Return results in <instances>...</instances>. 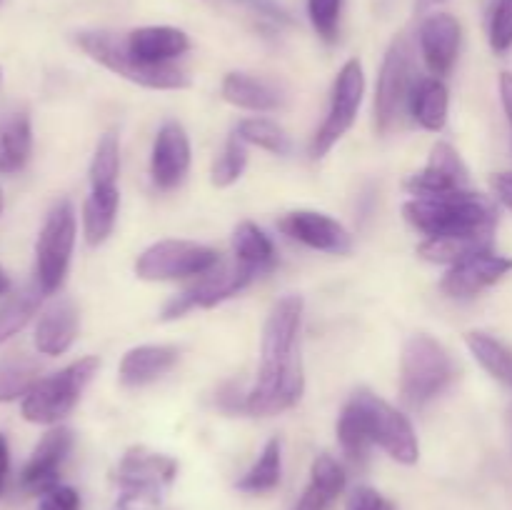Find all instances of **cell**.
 <instances>
[{
	"mask_svg": "<svg viewBox=\"0 0 512 510\" xmlns=\"http://www.w3.org/2000/svg\"><path fill=\"white\" fill-rule=\"evenodd\" d=\"M348 510H395V505L388 498L368 485H358L348 498Z\"/></svg>",
	"mask_w": 512,
	"mask_h": 510,
	"instance_id": "41",
	"label": "cell"
},
{
	"mask_svg": "<svg viewBox=\"0 0 512 510\" xmlns=\"http://www.w3.org/2000/svg\"><path fill=\"white\" fill-rule=\"evenodd\" d=\"M98 368L100 360L95 355H88L48 378H40L20 403L23 418L38 425H53L63 420L78 405L85 385L93 380Z\"/></svg>",
	"mask_w": 512,
	"mask_h": 510,
	"instance_id": "5",
	"label": "cell"
},
{
	"mask_svg": "<svg viewBox=\"0 0 512 510\" xmlns=\"http://www.w3.org/2000/svg\"><path fill=\"white\" fill-rule=\"evenodd\" d=\"M80 318L73 300L60 298L40 315L35 328V348L43 355H63L78 338Z\"/></svg>",
	"mask_w": 512,
	"mask_h": 510,
	"instance_id": "21",
	"label": "cell"
},
{
	"mask_svg": "<svg viewBox=\"0 0 512 510\" xmlns=\"http://www.w3.org/2000/svg\"><path fill=\"white\" fill-rule=\"evenodd\" d=\"M0 3H3V0H0Z\"/></svg>",
	"mask_w": 512,
	"mask_h": 510,
	"instance_id": "50",
	"label": "cell"
},
{
	"mask_svg": "<svg viewBox=\"0 0 512 510\" xmlns=\"http://www.w3.org/2000/svg\"><path fill=\"white\" fill-rule=\"evenodd\" d=\"M490 45L495 53L512 48V0H498L490 15Z\"/></svg>",
	"mask_w": 512,
	"mask_h": 510,
	"instance_id": "39",
	"label": "cell"
},
{
	"mask_svg": "<svg viewBox=\"0 0 512 510\" xmlns=\"http://www.w3.org/2000/svg\"><path fill=\"white\" fill-rule=\"evenodd\" d=\"M500 100H503L505 115H508L510 128H512V75L510 73L500 75Z\"/></svg>",
	"mask_w": 512,
	"mask_h": 510,
	"instance_id": "44",
	"label": "cell"
},
{
	"mask_svg": "<svg viewBox=\"0 0 512 510\" xmlns=\"http://www.w3.org/2000/svg\"><path fill=\"white\" fill-rule=\"evenodd\" d=\"M470 173L458 150L450 143L440 140L430 150V160L423 170L405 180V190L415 198H430V195H448L458 190H468Z\"/></svg>",
	"mask_w": 512,
	"mask_h": 510,
	"instance_id": "14",
	"label": "cell"
},
{
	"mask_svg": "<svg viewBox=\"0 0 512 510\" xmlns=\"http://www.w3.org/2000/svg\"><path fill=\"white\" fill-rule=\"evenodd\" d=\"M300 320H303V298L300 295H285L270 310L263 328V343H260V355L263 373L285 368V365L300 360L298 353V333Z\"/></svg>",
	"mask_w": 512,
	"mask_h": 510,
	"instance_id": "12",
	"label": "cell"
},
{
	"mask_svg": "<svg viewBox=\"0 0 512 510\" xmlns=\"http://www.w3.org/2000/svg\"><path fill=\"white\" fill-rule=\"evenodd\" d=\"M33 150V125L28 110H13L0 118V173L13 175L25 168Z\"/></svg>",
	"mask_w": 512,
	"mask_h": 510,
	"instance_id": "26",
	"label": "cell"
},
{
	"mask_svg": "<svg viewBox=\"0 0 512 510\" xmlns=\"http://www.w3.org/2000/svg\"><path fill=\"white\" fill-rule=\"evenodd\" d=\"M120 175V140L115 133H105L98 140L90 163V188H110L118 185Z\"/></svg>",
	"mask_w": 512,
	"mask_h": 510,
	"instance_id": "37",
	"label": "cell"
},
{
	"mask_svg": "<svg viewBox=\"0 0 512 510\" xmlns=\"http://www.w3.org/2000/svg\"><path fill=\"white\" fill-rule=\"evenodd\" d=\"M510 270L512 258L493 253V250H485V253L473 255V258L463 260V263L450 265V270L440 280V290L455 300L475 298L485 288L503 280Z\"/></svg>",
	"mask_w": 512,
	"mask_h": 510,
	"instance_id": "17",
	"label": "cell"
},
{
	"mask_svg": "<svg viewBox=\"0 0 512 510\" xmlns=\"http://www.w3.org/2000/svg\"><path fill=\"white\" fill-rule=\"evenodd\" d=\"M8 288H10V283H8V275L3 273V268H0V295L3 293H8Z\"/></svg>",
	"mask_w": 512,
	"mask_h": 510,
	"instance_id": "46",
	"label": "cell"
},
{
	"mask_svg": "<svg viewBox=\"0 0 512 510\" xmlns=\"http://www.w3.org/2000/svg\"><path fill=\"white\" fill-rule=\"evenodd\" d=\"M365 95V73L358 58L348 60L340 68L338 78L333 83V93H330V108L325 115L323 125L318 133L310 140V158L320 160L330 153L335 143L353 128L355 118H358L360 103Z\"/></svg>",
	"mask_w": 512,
	"mask_h": 510,
	"instance_id": "9",
	"label": "cell"
},
{
	"mask_svg": "<svg viewBox=\"0 0 512 510\" xmlns=\"http://www.w3.org/2000/svg\"><path fill=\"white\" fill-rule=\"evenodd\" d=\"M280 478H283V443H280L278 438H270L268 443H265L260 458L253 463V468H250L235 485H238V490H243V493L263 495L278 488Z\"/></svg>",
	"mask_w": 512,
	"mask_h": 510,
	"instance_id": "31",
	"label": "cell"
},
{
	"mask_svg": "<svg viewBox=\"0 0 512 510\" xmlns=\"http://www.w3.org/2000/svg\"><path fill=\"white\" fill-rule=\"evenodd\" d=\"M495 228L483 230H465V233H450V235H435L420 243L418 253L425 260L438 265H455L463 260L473 258V255L485 253L493 245Z\"/></svg>",
	"mask_w": 512,
	"mask_h": 510,
	"instance_id": "24",
	"label": "cell"
},
{
	"mask_svg": "<svg viewBox=\"0 0 512 510\" xmlns=\"http://www.w3.org/2000/svg\"><path fill=\"white\" fill-rule=\"evenodd\" d=\"M75 210L68 200L53 205L40 228L38 243H35V280L45 295L55 293L63 285L70 268V255L75 248Z\"/></svg>",
	"mask_w": 512,
	"mask_h": 510,
	"instance_id": "7",
	"label": "cell"
},
{
	"mask_svg": "<svg viewBox=\"0 0 512 510\" xmlns=\"http://www.w3.org/2000/svg\"><path fill=\"white\" fill-rule=\"evenodd\" d=\"M245 165H248V143L233 130V135L225 143L223 153L215 158L213 170H210V183L215 188H228V185L238 183Z\"/></svg>",
	"mask_w": 512,
	"mask_h": 510,
	"instance_id": "36",
	"label": "cell"
},
{
	"mask_svg": "<svg viewBox=\"0 0 512 510\" xmlns=\"http://www.w3.org/2000/svg\"><path fill=\"white\" fill-rule=\"evenodd\" d=\"M338 440L343 453L348 455L353 463H365L368 458V450L373 448V440H370L368 420H365L363 408L355 398H350L345 403L343 413L338 418Z\"/></svg>",
	"mask_w": 512,
	"mask_h": 510,
	"instance_id": "33",
	"label": "cell"
},
{
	"mask_svg": "<svg viewBox=\"0 0 512 510\" xmlns=\"http://www.w3.org/2000/svg\"><path fill=\"white\" fill-rule=\"evenodd\" d=\"M130 55L148 65H173L175 58L188 53L190 38L170 25H145L125 35Z\"/></svg>",
	"mask_w": 512,
	"mask_h": 510,
	"instance_id": "20",
	"label": "cell"
},
{
	"mask_svg": "<svg viewBox=\"0 0 512 510\" xmlns=\"http://www.w3.org/2000/svg\"><path fill=\"white\" fill-rule=\"evenodd\" d=\"M220 93L230 105L253 113H273L285 105V95L270 80L255 78L248 73H228L220 85Z\"/></svg>",
	"mask_w": 512,
	"mask_h": 510,
	"instance_id": "22",
	"label": "cell"
},
{
	"mask_svg": "<svg viewBox=\"0 0 512 510\" xmlns=\"http://www.w3.org/2000/svg\"><path fill=\"white\" fill-rule=\"evenodd\" d=\"M38 510H80V495L70 485H55L45 495H40Z\"/></svg>",
	"mask_w": 512,
	"mask_h": 510,
	"instance_id": "40",
	"label": "cell"
},
{
	"mask_svg": "<svg viewBox=\"0 0 512 510\" xmlns=\"http://www.w3.org/2000/svg\"><path fill=\"white\" fill-rule=\"evenodd\" d=\"M235 133L245 140L248 145H258V148L268 150L273 155H290L293 143H290L288 133L280 128L278 123L268 118H245L240 120Z\"/></svg>",
	"mask_w": 512,
	"mask_h": 510,
	"instance_id": "35",
	"label": "cell"
},
{
	"mask_svg": "<svg viewBox=\"0 0 512 510\" xmlns=\"http://www.w3.org/2000/svg\"><path fill=\"white\" fill-rule=\"evenodd\" d=\"M420 53L425 65L435 78H445L458 60L460 43H463V28L460 20L450 13H433L420 25Z\"/></svg>",
	"mask_w": 512,
	"mask_h": 510,
	"instance_id": "19",
	"label": "cell"
},
{
	"mask_svg": "<svg viewBox=\"0 0 512 510\" xmlns=\"http://www.w3.org/2000/svg\"><path fill=\"white\" fill-rule=\"evenodd\" d=\"M448 108H450V93L440 78H420L415 85L413 100H410V115L415 123L425 130L445 128L448 123Z\"/></svg>",
	"mask_w": 512,
	"mask_h": 510,
	"instance_id": "28",
	"label": "cell"
},
{
	"mask_svg": "<svg viewBox=\"0 0 512 510\" xmlns=\"http://www.w3.org/2000/svg\"><path fill=\"white\" fill-rule=\"evenodd\" d=\"M218 268V253L193 240H160L145 248L135 260V275L148 283L183 280Z\"/></svg>",
	"mask_w": 512,
	"mask_h": 510,
	"instance_id": "8",
	"label": "cell"
},
{
	"mask_svg": "<svg viewBox=\"0 0 512 510\" xmlns=\"http://www.w3.org/2000/svg\"><path fill=\"white\" fill-rule=\"evenodd\" d=\"M403 215L415 230L425 233L428 238L495 228L498 223V210H495L493 200L483 193H473V190L413 198L403 205Z\"/></svg>",
	"mask_w": 512,
	"mask_h": 510,
	"instance_id": "1",
	"label": "cell"
},
{
	"mask_svg": "<svg viewBox=\"0 0 512 510\" xmlns=\"http://www.w3.org/2000/svg\"><path fill=\"white\" fill-rule=\"evenodd\" d=\"M233 253L238 263L250 265V268H255L258 273L273 268L275 258H278L270 235H265V230H260L258 225L250 223V220H245V223H240L238 228L233 230Z\"/></svg>",
	"mask_w": 512,
	"mask_h": 510,
	"instance_id": "29",
	"label": "cell"
},
{
	"mask_svg": "<svg viewBox=\"0 0 512 510\" xmlns=\"http://www.w3.org/2000/svg\"><path fill=\"white\" fill-rule=\"evenodd\" d=\"M75 45L90 60L108 68L110 73L120 75L135 85H143V88L183 90L190 85L188 75L175 65H148L135 60L125 45V35L110 33V30H80V33H75Z\"/></svg>",
	"mask_w": 512,
	"mask_h": 510,
	"instance_id": "2",
	"label": "cell"
},
{
	"mask_svg": "<svg viewBox=\"0 0 512 510\" xmlns=\"http://www.w3.org/2000/svg\"><path fill=\"white\" fill-rule=\"evenodd\" d=\"M305 393L303 360H295L288 368L275 373H258L253 388L245 395V413L255 418H270L298 405Z\"/></svg>",
	"mask_w": 512,
	"mask_h": 510,
	"instance_id": "13",
	"label": "cell"
},
{
	"mask_svg": "<svg viewBox=\"0 0 512 510\" xmlns=\"http://www.w3.org/2000/svg\"><path fill=\"white\" fill-rule=\"evenodd\" d=\"M453 375V358L438 340L425 333L408 338L400 358V398L408 408H423L438 398Z\"/></svg>",
	"mask_w": 512,
	"mask_h": 510,
	"instance_id": "3",
	"label": "cell"
},
{
	"mask_svg": "<svg viewBox=\"0 0 512 510\" xmlns=\"http://www.w3.org/2000/svg\"><path fill=\"white\" fill-rule=\"evenodd\" d=\"M40 365L33 358L15 355L0 363V403L25 398L35 383H38Z\"/></svg>",
	"mask_w": 512,
	"mask_h": 510,
	"instance_id": "34",
	"label": "cell"
},
{
	"mask_svg": "<svg viewBox=\"0 0 512 510\" xmlns=\"http://www.w3.org/2000/svg\"><path fill=\"white\" fill-rule=\"evenodd\" d=\"M493 190L500 203L512 210V173H498L493 178Z\"/></svg>",
	"mask_w": 512,
	"mask_h": 510,
	"instance_id": "43",
	"label": "cell"
},
{
	"mask_svg": "<svg viewBox=\"0 0 512 510\" xmlns=\"http://www.w3.org/2000/svg\"><path fill=\"white\" fill-rule=\"evenodd\" d=\"M280 233L290 240L308 245L313 250H323L330 255H348L353 250V238L348 228L330 215L318 210H293L278 220Z\"/></svg>",
	"mask_w": 512,
	"mask_h": 510,
	"instance_id": "15",
	"label": "cell"
},
{
	"mask_svg": "<svg viewBox=\"0 0 512 510\" xmlns=\"http://www.w3.org/2000/svg\"><path fill=\"white\" fill-rule=\"evenodd\" d=\"M243 5H248L250 10H255L258 15H263V18L273 20V23H283V25H290L293 23V18H290V13L285 8H280L278 3H273V0H240Z\"/></svg>",
	"mask_w": 512,
	"mask_h": 510,
	"instance_id": "42",
	"label": "cell"
},
{
	"mask_svg": "<svg viewBox=\"0 0 512 510\" xmlns=\"http://www.w3.org/2000/svg\"><path fill=\"white\" fill-rule=\"evenodd\" d=\"M70 450H73V433L68 428L48 430L20 475V485L25 493L45 495L55 485H60V465L65 463Z\"/></svg>",
	"mask_w": 512,
	"mask_h": 510,
	"instance_id": "18",
	"label": "cell"
},
{
	"mask_svg": "<svg viewBox=\"0 0 512 510\" xmlns=\"http://www.w3.org/2000/svg\"><path fill=\"white\" fill-rule=\"evenodd\" d=\"M118 208V185H110V188H90L88 200L83 205L85 240L90 245H100L110 238V233L115 228V220H118Z\"/></svg>",
	"mask_w": 512,
	"mask_h": 510,
	"instance_id": "27",
	"label": "cell"
},
{
	"mask_svg": "<svg viewBox=\"0 0 512 510\" xmlns=\"http://www.w3.org/2000/svg\"><path fill=\"white\" fill-rule=\"evenodd\" d=\"M340 13H343V0H308L310 23L325 43L338 40Z\"/></svg>",
	"mask_w": 512,
	"mask_h": 510,
	"instance_id": "38",
	"label": "cell"
},
{
	"mask_svg": "<svg viewBox=\"0 0 512 510\" xmlns=\"http://www.w3.org/2000/svg\"><path fill=\"white\" fill-rule=\"evenodd\" d=\"M345 480H348L345 468L333 455H318L310 465V483L295 510H328L345 490Z\"/></svg>",
	"mask_w": 512,
	"mask_h": 510,
	"instance_id": "25",
	"label": "cell"
},
{
	"mask_svg": "<svg viewBox=\"0 0 512 510\" xmlns=\"http://www.w3.org/2000/svg\"><path fill=\"white\" fill-rule=\"evenodd\" d=\"M353 398L358 400L360 408H363L373 445L383 448L385 453L393 460H398V463H418V435H415L413 423L408 420V415H403L398 408H393V405L385 403L383 398H378V395L370 393V390L365 388L355 390Z\"/></svg>",
	"mask_w": 512,
	"mask_h": 510,
	"instance_id": "10",
	"label": "cell"
},
{
	"mask_svg": "<svg viewBox=\"0 0 512 510\" xmlns=\"http://www.w3.org/2000/svg\"><path fill=\"white\" fill-rule=\"evenodd\" d=\"M43 298L45 290L40 288L38 280H33V283L23 285L18 293H13L0 305V343L13 338L15 333H20L30 323V318L38 313Z\"/></svg>",
	"mask_w": 512,
	"mask_h": 510,
	"instance_id": "30",
	"label": "cell"
},
{
	"mask_svg": "<svg viewBox=\"0 0 512 510\" xmlns=\"http://www.w3.org/2000/svg\"><path fill=\"white\" fill-rule=\"evenodd\" d=\"M3 205H5L3 203V188H0V213H3Z\"/></svg>",
	"mask_w": 512,
	"mask_h": 510,
	"instance_id": "48",
	"label": "cell"
},
{
	"mask_svg": "<svg viewBox=\"0 0 512 510\" xmlns=\"http://www.w3.org/2000/svg\"><path fill=\"white\" fill-rule=\"evenodd\" d=\"M438 3H443V0H418V10H428Z\"/></svg>",
	"mask_w": 512,
	"mask_h": 510,
	"instance_id": "47",
	"label": "cell"
},
{
	"mask_svg": "<svg viewBox=\"0 0 512 510\" xmlns=\"http://www.w3.org/2000/svg\"><path fill=\"white\" fill-rule=\"evenodd\" d=\"M180 353L173 345H138L128 350L120 360V383L128 388H140L163 378L178 363Z\"/></svg>",
	"mask_w": 512,
	"mask_h": 510,
	"instance_id": "23",
	"label": "cell"
},
{
	"mask_svg": "<svg viewBox=\"0 0 512 510\" xmlns=\"http://www.w3.org/2000/svg\"><path fill=\"white\" fill-rule=\"evenodd\" d=\"M258 275V270L243 265L235 260L233 265H220L213 268L210 273L200 275V280L195 285H190L188 290H183L180 295H175L168 305L163 308V320H178L183 315H188L190 310L198 308H215L223 300L233 298L240 290L248 288L253 283V278Z\"/></svg>",
	"mask_w": 512,
	"mask_h": 510,
	"instance_id": "11",
	"label": "cell"
},
{
	"mask_svg": "<svg viewBox=\"0 0 512 510\" xmlns=\"http://www.w3.org/2000/svg\"><path fill=\"white\" fill-rule=\"evenodd\" d=\"M175 475H178V463L170 455L153 453L143 445L130 448L113 470V483L118 485L120 493L118 503L123 508L130 503L158 505L165 490L173 485Z\"/></svg>",
	"mask_w": 512,
	"mask_h": 510,
	"instance_id": "6",
	"label": "cell"
},
{
	"mask_svg": "<svg viewBox=\"0 0 512 510\" xmlns=\"http://www.w3.org/2000/svg\"><path fill=\"white\" fill-rule=\"evenodd\" d=\"M8 468H10L8 443H5V438H3V435H0V495H3L5 480H8Z\"/></svg>",
	"mask_w": 512,
	"mask_h": 510,
	"instance_id": "45",
	"label": "cell"
},
{
	"mask_svg": "<svg viewBox=\"0 0 512 510\" xmlns=\"http://www.w3.org/2000/svg\"><path fill=\"white\" fill-rule=\"evenodd\" d=\"M190 170V138L175 120L160 125L150 153V180L158 190H175Z\"/></svg>",
	"mask_w": 512,
	"mask_h": 510,
	"instance_id": "16",
	"label": "cell"
},
{
	"mask_svg": "<svg viewBox=\"0 0 512 510\" xmlns=\"http://www.w3.org/2000/svg\"><path fill=\"white\" fill-rule=\"evenodd\" d=\"M510 420H512V405H510Z\"/></svg>",
	"mask_w": 512,
	"mask_h": 510,
	"instance_id": "49",
	"label": "cell"
},
{
	"mask_svg": "<svg viewBox=\"0 0 512 510\" xmlns=\"http://www.w3.org/2000/svg\"><path fill=\"white\" fill-rule=\"evenodd\" d=\"M465 345L470 348L473 358L493 375L495 380H500L503 385L512 388V348L505 345L503 340L493 338L488 333H480V330H473V333L465 335Z\"/></svg>",
	"mask_w": 512,
	"mask_h": 510,
	"instance_id": "32",
	"label": "cell"
},
{
	"mask_svg": "<svg viewBox=\"0 0 512 510\" xmlns=\"http://www.w3.org/2000/svg\"><path fill=\"white\" fill-rule=\"evenodd\" d=\"M418 80L420 75L415 70L413 43L405 35H398L385 53L378 85H375V128L378 133H393L395 128H400L405 115H410V100H413Z\"/></svg>",
	"mask_w": 512,
	"mask_h": 510,
	"instance_id": "4",
	"label": "cell"
}]
</instances>
